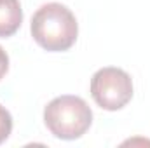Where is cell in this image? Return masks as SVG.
<instances>
[{
    "mask_svg": "<svg viewBox=\"0 0 150 148\" xmlns=\"http://www.w3.org/2000/svg\"><path fill=\"white\" fill-rule=\"evenodd\" d=\"M32 37L49 52L68 51L79 37V23L75 14L59 2L40 5L30 25Z\"/></svg>",
    "mask_w": 150,
    "mask_h": 148,
    "instance_id": "cell-1",
    "label": "cell"
},
{
    "mask_svg": "<svg viewBox=\"0 0 150 148\" xmlns=\"http://www.w3.org/2000/svg\"><path fill=\"white\" fill-rule=\"evenodd\" d=\"M44 124L54 138L74 141L89 131L93 110L80 96L63 94L49 101L44 108Z\"/></svg>",
    "mask_w": 150,
    "mask_h": 148,
    "instance_id": "cell-2",
    "label": "cell"
},
{
    "mask_svg": "<svg viewBox=\"0 0 150 148\" xmlns=\"http://www.w3.org/2000/svg\"><path fill=\"white\" fill-rule=\"evenodd\" d=\"M89 89L94 103L107 111L124 108L133 98L131 75L117 66H105L94 72Z\"/></svg>",
    "mask_w": 150,
    "mask_h": 148,
    "instance_id": "cell-3",
    "label": "cell"
},
{
    "mask_svg": "<svg viewBox=\"0 0 150 148\" xmlns=\"http://www.w3.org/2000/svg\"><path fill=\"white\" fill-rule=\"evenodd\" d=\"M23 23L19 0H0V38L12 37Z\"/></svg>",
    "mask_w": 150,
    "mask_h": 148,
    "instance_id": "cell-4",
    "label": "cell"
},
{
    "mask_svg": "<svg viewBox=\"0 0 150 148\" xmlns=\"http://www.w3.org/2000/svg\"><path fill=\"white\" fill-rule=\"evenodd\" d=\"M12 132V117L5 106L0 105V145L11 136Z\"/></svg>",
    "mask_w": 150,
    "mask_h": 148,
    "instance_id": "cell-5",
    "label": "cell"
},
{
    "mask_svg": "<svg viewBox=\"0 0 150 148\" xmlns=\"http://www.w3.org/2000/svg\"><path fill=\"white\" fill-rule=\"evenodd\" d=\"M7 72H9V54L0 45V80L7 75Z\"/></svg>",
    "mask_w": 150,
    "mask_h": 148,
    "instance_id": "cell-6",
    "label": "cell"
}]
</instances>
